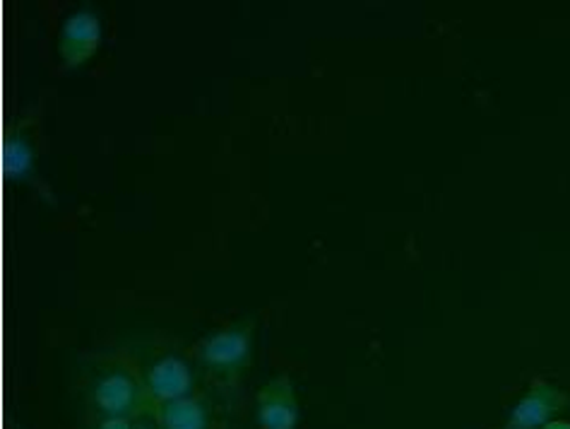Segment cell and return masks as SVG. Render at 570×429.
<instances>
[{
    "label": "cell",
    "instance_id": "cell-1",
    "mask_svg": "<svg viewBox=\"0 0 570 429\" xmlns=\"http://www.w3.org/2000/svg\"><path fill=\"white\" fill-rule=\"evenodd\" d=\"M87 403L97 418H128L153 416L155 403L149 398L145 381L128 358L104 360L87 379Z\"/></svg>",
    "mask_w": 570,
    "mask_h": 429
},
{
    "label": "cell",
    "instance_id": "cell-2",
    "mask_svg": "<svg viewBox=\"0 0 570 429\" xmlns=\"http://www.w3.org/2000/svg\"><path fill=\"white\" fill-rule=\"evenodd\" d=\"M253 350V323L238 321L203 338L195 345V358L209 377L217 381L234 383L242 379L244 369L250 362Z\"/></svg>",
    "mask_w": 570,
    "mask_h": 429
},
{
    "label": "cell",
    "instance_id": "cell-3",
    "mask_svg": "<svg viewBox=\"0 0 570 429\" xmlns=\"http://www.w3.org/2000/svg\"><path fill=\"white\" fill-rule=\"evenodd\" d=\"M135 367H138V372L145 381V389L149 398H153L155 408L161 403L176 401V398L195 393L193 367L181 352L157 350L149 354L142 364L135 362Z\"/></svg>",
    "mask_w": 570,
    "mask_h": 429
},
{
    "label": "cell",
    "instance_id": "cell-4",
    "mask_svg": "<svg viewBox=\"0 0 570 429\" xmlns=\"http://www.w3.org/2000/svg\"><path fill=\"white\" fill-rule=\"evenodd\" d=\"M570 396L547 379H532L530 389L515 403L505 422V429H542L549 422L559 420L568 408Z\"/></svg>",
    "mask_w": 570,
    "mask_h": 429
},
{
    "label": "cell",
    "instance_id": "cell-5",
    "mask_svg": "<svg viewBox=\"0 0 570 429\" xmlns=\"http://www.w3.org/2000/svg\"><path fill=\"white\" fill-rule=\"evenodd\" d=\"M101 43V20L92 8L70 12L58 32V53L66 68H78L89 61Z\"/></svg>",
    "mask_w": 570,
    "mask_h": 429
},
{
    "label": "cell",
    "instance_id": "cell-6",
    "mask_svg": "<svg viewBox=\"0 0 570 429\" xmlns=\"http://www.w3.org/2000/svg\"><path fill=\"white\" fill-rule=\"evenodd\" d=\"M298 410L296 389L289 374L269 379L255 398V422L261 429H296Z\"/></svg>",
    "mask_w": 570,
    "mask_h": 429
},
{
    "label": "cell",
    "instance_id": "cell-7",
    "mask_svg": "<svg viewBox=\"0 0 570 429\" xmlns=\"http://www.w3.org/2000/svg\"><path fill=\"white\" fill-rule=\"evenodd\" d=\"M153 418L157 429H213V408L198 391L157 406Z\"/></svg>",
    "mask_w": 570,
    "mask_h": 429
},
{
    "label": "cell",
    "instance_id": "cell-8",
    "mask_svg": "<svg viewBox=\"0 0 570 429\" xmlns=\"http://www.w3.org/2000/svg\"><path fill=\"white\" fill-rule=\"evenodd\" d=\"M3 169L6 176L12 182H29V184H39L37 182V147L35 138L29 133V126L24 124H12L8 136H6V147H3Z\"/></svg>",
    "mask_w": 570,
    "mask_h": 429
},
{
    "label": "cell",
    "instance_id": "cell-9",
    "mask_svg": "<svg viewBox=\"0 0 570 429\" xmlns=\"http://www.w3.org/2000/svg\"><path fill=\"white\" fill-rule=\"evenodd\" d=\"M92 429H135V425L128 418H97Z\"/></svg>",
    "mask_w": 570,
    "mask_h": 429
},
{
    "label": "cell",
    "instance_id": "cell-10",
    "mask_svg": "<svg viewBox=\"0 0 570 429\" xmlns=\"http://www.w3.org/2000/svg\"><path fill=\"white\" fill-rule=\"evenodd\" d=\"M542 429H570V420H563V418H559V420L549 422V425H547V427H542Z\"/></svg>",
    "mask_w": 570,
    "mask_h": 429
}]
</instances>
